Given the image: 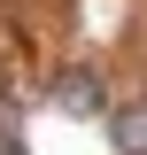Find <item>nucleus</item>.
Returning a JSON list of instances; mask_svg holds the SVG:
<instances>
[{
    "label": "nucleus",
    "mask_w": 147,
    "mask_h": 155,
    "mask_svg": "<svg viewBox=\"0 0 147 155\" xmlns=\"http://www.w3.org/2000/svg\"><path fill=\"white\" fill-rule=\"evenodd\" d=\"M116 155H147V101L116 109Z\"/></svg>",
    "instance_id": "obj_2"
},
{
    "label": "nucleus",
    "mask_w": 147,
    "mask_h": 155,
    "mask_svg": "<svg viewBox=\"0 0 147 155\" xmlns=\"http://www.w3.org/2000/svg\"><path fill=\"white\" fill-rule=\"evenodd\" d=\"M0 155H23V140H16V132H0Z\"/></svg>",
    "instance_id": "obj_3"
},
{
    "label": "nucleus",
    "mask_w": 147,
    "mask_h": 155,
    "mask_svg": "<svg viewBox=\"0 0 147 155\" xmlns=\"http://www.w3.org/2000/svg\"><path fill=\"white\" fill-rule=\"evenodd\" d=\"M47 101H54L62 116H101V109H109V93H101V78H93V70H54Z\"/></svg>",
    "instance_id": "obj_1"
}]
</instances>
